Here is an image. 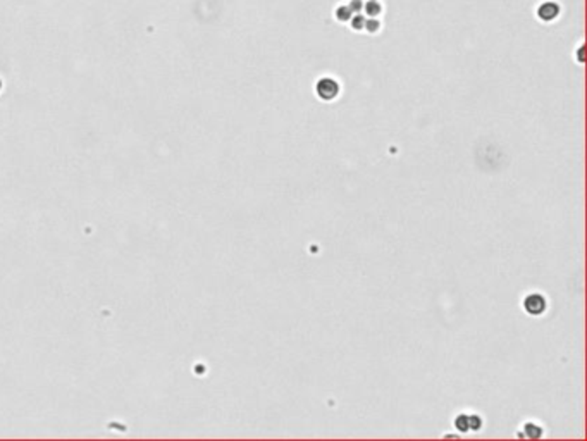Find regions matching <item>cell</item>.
Returning a JSON list of instances; mask_svg holds the SVG:
<instances>
[{
  "instance_id": "6da1fadb",
  "label": "cell",
  "mask_w": 587,
  "mask_h": 441,
  "mask_svg": "<svg viewBox=\"0 0 587 441\" xmlns=\"http://www.w3.org/2000/svg\"><path fill=\"white\" fill-rule=\"evenodd\" d=\"M339 92H341V86L331 76H324L319 81L315 83V95L319 97L324 102H332V100L338 99Z\"/></svg>"
},
{
  "instance_id": "7a4b0ae2",
  "label": "cell",
  "mask_w": 587,
  "mask_h": 441,
  "mask_svg": "<svg viewBox=\"0 0 587 441\" xmlns=\"http://www.w3.org/2000/svg\"><path fill=\"white\" fill-rule=\"evenodd\" d=\"M546 309H548V302H546V298L542 297L541 293H531V295H527L524 298V311L529 315L539 317V315L544 314Z\"/></svg>"
},
{
  "instance_id": "3957f363",
  "label": "cell",
  "mask_w": 587,
  "mask_h": 441,
  "mask_svg": "<svg viewBox=\"0 0 587 441\" xmlns=\"http://www.w3.org/2000/svg\"><path fill=\"white\" fill-rule=\"evenodd\" d=\"M560 12H561V9H560V5L556 4V2H553V0H546V2H542V4L539 5L537 18L541 19V21H544V23H551V21H555V19L558 18Z\"/></svg>"
},
{
  "instance_id": "277c9868",
  "label": "cell",
  "mask_w": 587,
  "mask_h": 441,
  "mask_svg": "<svg viewBox=\"0 0 587 441\" xmlns=\"http://www.w3.org/2000/svg\"><path fill=\"white\" fill-rule=\"evenodd\" d=\"M542 434H544V429H542L539 424L525 422L524 424V433H517V436L518 438H534V440H537V438H541Z\"/></svg>"
},
{
  "instance_id": "5b68a950",
  "label": "cell",
  "mask_w": 587,
  "mask_h": 441,
  "mask_svg": "<svg viewBox=\"0 0 587 441\" xmlns=\"http://www.w3.org/2000/svg\"><path fill=\"white\" fill-rule=\"evenodd\" d=\"M363 11L367 12L369 18H377L383 12V4H381L379 0H367L365 4H363Z\"/></svg>"
},
{
  "instance_id": "8992f818",
  "label": "cell",
  "mask_w": 587,
  "mask_h": 441,
  "mask_svg": "<svg viewBox=\"0 0 587 441\" xmlns=\"http://www.w3.org/2000/svg\"><path fill=\"white\" fill-rule=\"evenodd\" d=\"M352 18H353V12L348 5H339V7L336 9V19H338L339 23H346Z\"/></svg>"
},
{
  "instance_id": "52a82bcc",
  "label": "cell",
  "mask_w": 587,
  "mask_h": 441,
  "mask_svg": "<svg viewBox=\"0 0 587 441\" xmlns=\"http://www.w3.org/2000/svg\"><path fill=\"white\" fill-rule=\"evenodd\" d=\"M381 21L377 18H367L365 21V26H363V29H365L367 33H370V35H376V33L381 31Z\"/></svg>"
},
{
  "instance_id": "ba28073f",
  "label": "cell",
  "mask_w": 587,
  "mask_h": 441,
  "mask_svg": "<svg viewBox=\"0 0 587 441\" xmlns=\"http://www.w3.org/2000/svg\"><path fill=\"white\" fill-rule=\"evenodd\" d=\"M455 427H457L460 433H467L468 431V414H458L457 419H455Z\"/></svg>"
},
{
  "instance_id": "9c48e42d",
  "label": "cell",
  "mask_w": 587,
  "mask_h": 441,
  "mask_svg": "<svg viewBox=\"0 0 587 441\" xmlns=\"http://www.w3.org/2000/svg\"><path fill=\"white\" fill-rule=\"evenodd\" d=\"M365 21H367V16L353 14V18L350 19V25H352V29H355V31H362L363 26H365Z\"/></svg>"
},
{
  "instance_id": "30bf717a",
  "label": "cell",
  "mask_w": 587,
  "mask_h": 441,
  "mask_svg": "<svg viewBox=\"0 0 587 441\" xmlns=\"http://www.w3.org/2000/svg\"><path fill=\"white\" fill-rule=\"evenodd\" d=\"M482 427V419L477 414H468V431H479Z\"/></svg>"
},
{
  "instance_id": "8fae6325",
  "label": "cell",
  "mask_w": 587,
  "mask_h": 441,
  "mask_svg": "<svg viewBox=\"0 0 587 441\" xmlns=\"http://www.w3.org/2000/svg\"><path fill=\"white\" fill-rule=\"evenodd\" d=\"M363 4H365L363 0H350L348 7L352 9L353 14H360V11H363Z\"/></svg>"
}]
</instances>
